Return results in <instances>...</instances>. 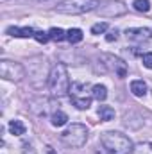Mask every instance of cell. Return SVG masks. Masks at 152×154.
<instances>
[{
	"mask_svg": "<svg viewBox=\"0 0 152 154\" xmlns=\"http://www.w3.org/2000/svg\"><path fill=\"white\" fill-rule=\"evenodd\" d=\"M48 90L54 97H63L70 91V77L65 63H56L48 74Z\"/></svg>",
	"mask_w": 152,
	"mask_h": 154,
	"instance_id": "1",
	"label": "cell"
},
{
	"mask_svg": "<svg viewBox=\"0 0 152 154\" xmlns=\"http://www.w3.org/2000/svg\"><path fill=\"white\" fill-rule=\"evenodd\" d=\"M100 145L108 154H129L132 152V142L116 131H108L104 134H100Z\"/></svg>",
	"mask_w": 152,
	"mask_h": 154,
	"instance_id": "2",
	"label": "cell"
},
{
	"mask_svg": "<svg viewBox=\"0 0 152 154\" xmlns=\"http://www.w3.org/2000/svg\"><path fill=\"white\" fill-rule=\"evenodd\" d=\"M99 5V0H65L56 7V11L61 14H84L90 11H97Z\"/></svg>",
	"mask_w": 152,
	"mask_h": 154,
	"instance_id": "3",
	"label": "cell"
},
{
	"mask_svg": "<svg viewBox=\"0 0 152 154\" xmlns=\"http://www.w3.org/2000/svg\"><path fill=\"white\" fill-rule=\"evenodd\" d=\"M61 138H63V142L66 143V145H70V147H82L84 143H86V140H88V129H86V125H82V124H72V125H68L66 129H65V133L61 134Z\"/></svg>",
	"mask_w": 152,
	"mask_h": 154,
	"instance_id": "4",
	"label": "cell"
},
{
	"mask_svg": "<svg viewBox=\"0 0 152 154\" xmlns=\"http://www.w3.org/2000/svg\"><path fill=\"white\" fill-rule=\"evenodd\" d=\"M70 97L74 106L79 109H88L91 106V91H88V86L84 82H74L70 86Z\"/></svg>",
	"mask_w": 152,
	"mask_h": 154,
	"instance_id": "5",
	"label": "cell"
},
{
	"mask_svg": "<svg viewBox=\"0 0 152 154\" xmlns=\"http://www.w3.org/2000/svg\"><path fill=\"white\" fill-rule=\"evenodd\" d=\"M0 75L4 79H7V81H22L25 77V68L20 63L4 59L0 63Z\"/></svg>",
	"mask_w": 152,
	"mask_h": 154,
	"instance_id": "6",
	"label": "cell"
},
{
	"mask_svg": "<svg viewBox=\"0 0 152 154\" xmlns=\"http://www.w3.org/2000/svg\"><path fill=\"white\" fill-rule=\"evenodd\" d=\"M97 13L100 16H106V18H113V16H122L127 13V5L120 0H106L102 2L99 7H97Z\"/></svg>",
	"mask_w": 152,
	"mask_h": 154,
	"instance_id": "7",
	"label": "cell"
},
{
	"mask_svg": "<svg viewBox=\"0 0 152 154\" xmlns=\"http://www.w3.org/2000/svg\"><path fill=\"white\" fill-rule=\"evenodd\" d=\"M100 59H102V63L106 65V68L111 70V72H114L120 79L127 77V65H125L120 57H114V56H111V54H102Z\"/></svg>",
	"mask_w": 152,
	"mask_h": 154,
	"instance_id": "8",
	"label": "cell"
},
{
	"mask_svg": "<svg viewBox=\"0 0 152 154\" xmlns=\"http://www.w3.org/2000/svg\"><path fill=\"white\" fill-rule=\"evenodd\" d=\"M125 36L129 41H136V43H141V41H149L152 38V29H145V27H132V29H127L125 31Z\"/></svg>",
	"mask_w": 152,
	"mask_h": 154,
	"instance_id": "9",
	"label": "cell"
},
{
	"mask_svg": "<svg viewBox=\"0 0 152 154\" xmlns=\"http://www.w3.org/2000/svg\"><path fill=\"white\" fill-rule=\"evenodd\" d=\"M9 36H14V38H34V29L31 27H9L5 31Z\"/></svg>",
	"mask_w": 152,
	"mask_h": 154,
	"instance_id": "10",
	"label": "cell"
},
{
	"mask_svg": "<svg viewBox=\"0 0 152 154\" xmlns=\"http://www.w3.org/2000/svg\"><path fill=\"white\" fill-rule=\"evenodd\" d=\"M91 97L95 99V100H106V97H108V88L104 86V84H95V86H91Z\"/></svg>",
	"mask_w": 152,
	"mask_h": 154,
	"instance_id": "11",
	"label": "cell"
},
{
	"mask_svg": "<svg viewBox=\"0 0 152 154\" xmlns=\"http://www.w3.org/2000/svg\"><path fill=\"white\" fill-rule=\"evenodd\" d=\"M131 91H132L136 97H145V93H147V84H145L143 81L136 79V81L131 82Z\"/></svg>",
	"mask_w": 152,
	"mask_h": 154,
	"instance_id": "12",
	"label": "cell"
},
{
	"mask_svg": "<svg viewBox=\"0 0 152 154\" xmlns=\"http://www.w3.org/2000/svg\"><path fill=\"white\" fill-rule=\"evenodd\" d=\"M9 131L14 136H22V134H25V124L22 120H11L9 122Z\"/></svg>",
	"mask_w": 152,
	"mask_h": 154,
	"instance_id": "13",
	"label": "cell"
},
{
	"mask_svg": "<svg viewBox=\"0 0 152 154\" xmlns=\"http://www.w3.org/2000/svg\"><path fill=\"white\" fill-rule=\"evenodd\" d=\"M99 116H100L102 122H109V120L114 118V109L111 106H100L99 108Z\"/></svg>",
	"mask_w": 152,
	"mask_h": 154,
	"instance_id": "14",
	"label": "cell"
},
{
	"mask_svg": "<svg viewBox=\"0 0 152 154\" xmlns=\"http://www.w3.org/2000/svg\"><path fill=\"white\" fill-rule=\"evenodd\" d=\"M132 154H152V143L150 142H140L132 147Z\"/></svg>",
	"mask_w": 152,
	"mask_h": 154,
	"instance_id": "15",
	"label": "cell"
},
{
	"mask_svg": "<svg viewBox=\"0 0 152 154\" xmlns=\"http://www.w3.org/2000/svg\"><path fill=\"white\" fill-rule=\"evenodd\" d=\"M66 122H68V115L65 111H56L52 115V125H56V127H63Z\"/></svg>",
	"mask_w": 152,
	"mask_h": 154,
	"instance_id": "16",
	"label": "cell"
},
{
	"mask_svg": "<svg viewBox=\"0 0 152 154\" xmlns=\"http://www.w3.org/2000/svg\"><path fill=\"white\" fill-rule=\"evenodd\" d=\"M48 38L54 39V41H63V39L66 38V32L63 29H59V27H52L48 31Z\"/></svg>",
	"mask_w": 152,
	"mask_h": 154,
	"instance_id": "17",
	"label": "cell"
},
{
	"mask_svg": "<svg viewBox=\"0 0 152 154\" xmlns=\"http://www.w3.org/2000/svg\"><path fill=\"white\" fill-rule=\"evenodd\" d=\"M66 39H68L70 43H79V41H82V31H81V29H70V31L66 32Z\"/></svg>",
	"mask_w": 152,
	"mask_h": 154,
	"instance_id": "18",
	"label": "cell"
},
{
	"mask_svg": "<svg viewBox=\"0 0 152 154\" xmlns=\"http://www.w3.org/2000/svg\"><path fill=\"white\" fill-rule=\"evenodd\" d=\"M132 7L140 13H149L150 11V2L149 0H134L132 2Z\"/></svg>",
	"mask_w": 152,
	"mask_h": 154,
	"instance_id": "19",
	"label": "cell"
},
{
	"mask_svg": "<svg viewBox=\"0 0 152 154\" xmlns=\"http://www.w3.org/2000/svg\"><path fill=\"white\" fill-rule=\"evenodd\" d=\"M108 31V23L106 22H99L91 27V34H104Z\"/></svg>",
	"mask_w": 152,
	"mask_h": 154,
	"instance_id": "20",
	"label": "cell"
},
{
	"mask_svg": "<svg viewBox=\"0 0 152 154\" xmlns=\"http://www.w3.org/2000/svg\"><path fill=\"white\" fill-rule=\"evenodd\" d=\"M34 39L38 41V43H47L48 41V32H43V31H36L34 32Z\"/></svg>",
	"mask_w": 152,
	"mask_h": 154,
	"instance_id": "21",
	"label": "cell"
},
{
	"mask_svg": "<svg viewBox=\"0 0 152 154\" xmlns=\"http://www.w3.org/2000/svg\"><path fill=\"white\" fill-rule=\"evenodd\" d=\"M141 61H143V66H147V68H150V70H152V52H147V54H143Z\"/></svg>",
	"mask_w": 152,
	"mask_h": 154,
	"instance_id": "22",
	"label": "cell"
},
{
	"mask_svg": "<svg viewBox=\"0 0 152 154\" xmlns=\"http://www.w3.org/2000/svg\"><path fill=\"white\" fill-rule=\"evenodd\" d=\"M116 38H118V31H113V32H109V34L106 36V39H108V41H114Z\"/></svg>",
	"mask_w": 152,
	"mask_h": 154,
	"instance_id": "23",
	"label": "cell"
}]
</instances>
